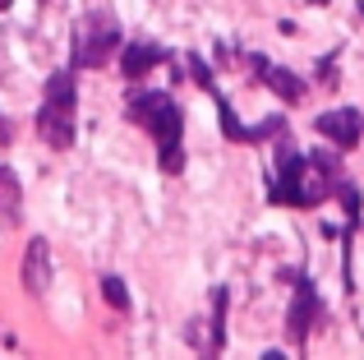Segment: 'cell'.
<instances>
[{
	"label": "cell",
	"mask_w": 364,
	"mask_h": 360,
	"mask_svg": "<svg viewBox=\"0 0 364 360\" xmlns=\"http://www.w3.org/2000/svg\"><path fill=\"white\" fill-rule=\"evenodd\" d=\"M46 282H51V245L37 235V240H28V254H23V287H28V296H42Z\"/></svg>",
	"instance_id": "8"
},
{
	"label": "cell",
	"mask_w": 364,
	"mask_h": 360,
	"mask_svg": "<svg viewBox=\"0 0 364 360\" xmlns=\"http://www.w3.org/2000/svg\"><path fill=\"white\" fill-rule=\"evenodd\" d=\"M222 319H226V291H217V296H213V351H222V346H226Z\"/></svg>",
	"instance_id": "14"
},
{
	"label": "cell",
	"mask_w": 364,
	"mask_h": 360,
	"mask_svg": "<svg viewBox=\"0 0 364 360\" xmlns=\"http://www.w3.org/2000/svg\"><path fill=\"white\" fill-rule=\"evenodd\" d=\"M189 74H194V83H198V88H208V92H213V70H208V65L198 60V55H189Z\"/></svg>",
	"instance_id": "16"
},
{
	"label": "cell",
	"mask_w": 364,
	"mask_h": 360,
	"mask_svg": "<svg viewBox=\"0 0 364 360\" xmlns=\"http://www.w3.org/2000/svg\"><path fill=\"white\" fill-rule=\"evenodd\" d=\"M9 139H14V120H9V116H0V148H5Z\"/></svg>",
	"instance_id": "17"
},
{
	"label": "cell",
	"mask_w": 364,
	"mask_h": 360,
	"mask_svg": "<svg viewBox=\"0 0 364 360\" xmlns=\"http://www.w3.org/2000/svg\"><path fill=\"white\" fill-rule=\"evenodd\" d=\"M124 111H129V120H139V125L157 139V148H176L180 144L185 116H180L176 97H166V92H148V88H134L129 102H124Z\"/></svg>",
	"instance_id": "3"
},
{
	"label": "cell",
	"mask_w": 364,
	"mask_h": 360,
	"mask_svg": "<svg viewBox=\"0 0 364 360\" xmlns=\"http://www.w3.org/2000/svg\"><path fill=\"white\" fill-rule=\"evenodd\" d=\"M9 5H14V0H0V9H9Z\"/></svg>",
	"instance_id": "18"
},
{
	"label": "cell",
	"mask_w": 364,
	"mask_h": 360,
	"mask_svg": "<svg viewBox=\"0 0 364 360\" xmlns=\"http://www.w3.org/2000/svg\"><path fill=\"white\" fill-rule=\"evenodd\" d=\"M102 296H107V305H111V309H120V314L129 309V291H124V282H120V277H102Z\"/></svg>",
	"instance_id": "13"
},
{
	"label": "cell",
	"mask_w": 364,
	"mask_h": 360,
	"mask_svg": "<svg viewBox=\"0 0 364 360\" xmlns=\"http://www.w3.org/2000/svg\"><path fill=\"white\" fill-rule=\"evenodd\" d=\"M213 97H217V111H222V129H226V139H231V144H249V125H240V120H235L231 102H226L222 92H213Z\"/></svg>",
	"instance_id": "12"
},
{
	"label": "cell",
	"mask_w": 364,
	"mask_h": 360,
	"mask_svg": "<svg viewBox=\"0 0 364 360\" xmlns=\"http://www.w3.org/2000/svg\"><path fill=\"white\" fill-rule=\"evenodd\" d=\"M314 129H318L323 139H328L337 153H346V148H355L364 139V111L355 107H337V111H323L318 120H314Z\"/></svg>",
	"instance_id": "6"
},
{
	"label": "cell",
	"mask_w": 364,
	"mask_h": 360,
	"mask_svg": "<svg viewBox=\"0 0 364 360\" xmlns=\"http://www.w3.org/2000/svg\"><path fill=\"white\" fill-rule=\"evenodd\" d=\"M120 46V23L111 14H88L79 23V33H74V65H102L111 60Z\"/></svg>",
	"instance_id": "4"
},
{
	"label": "cell",
	"mask_w": 364,
	"mask_h": 360,
	"mask_svg": "<svg viewBox=\"0 0 364 360\" xmlns=\"http://www.w3.org/2000/svg\"><path fill=\"white\" fill-rule=\"evenodd\" d=\"M157 60H161V51L152 42H129L120 51V74H124V79H143Z\"/></svg>",
	"instance_id": "10"
},
{
	"label": "cell",
	"mask_w": 364,
	"mask_h": 360,
	"mask_svg": "<svg viewBox=\"0 0 364 360\" xmlns=\"http://www.w3.org/2000/svg\"><path fill=\"white\" fill-rule=\"evenodd\" d=\"M249 70H254L258 79H263L267 88L277 92V97H286V102H304V79H300V74H291L286 65L267 60V55H249Z\"/></svg>",
	"instance_id": "7"
},
{
	"label": "cell",
	"mask_w": 364,
	"mask_h": 360,
	"mask_svg": "<svg viewBox=\"0 0 364 360\" xmlns=\"http://www.w3.org/2000/svg\"><path fill=\"white\" fill-rule=\"evenodd\" d=\"M272 198L286 203V208H314V203L328 198L323 185L309 171V157L291 144V129L277 134V185H272Z\"/></svg>",
	"instance_id": "1"
},
{
	"label": "cell",
	"mask_w": 364,
	"mask_h": 360,
	"mask_svg": "<svg viewBox=\"0 0 364 360\" xmlns=\"http://www.w3.org/2000/svg\"><path fill=\"white\" fill-rule=\"evenodd\" d=\"M309 5H328V0H309Z\"/></svg>",
	"instance_id": "19"
},
{
	"label": "cell",
	"mask_w": 364,
	"mask_h": 360,
	"mask_svg": "<svg viewBox=\"0 0 364 360\" xmlns=\"http://www.w3.org/2000/svg\"><path fill=\"white\" fill-rule=\"evenodd\" d=\"M157 157H161V171H166V176H176L180 171V166H185V148H157Z\"/></svg>",
	"instance_id": "15"
},
{
	"label": "cell",
	"mask_w": 364,
	"mask_h": 360,
	"mask_svg": "<svg viewBox=\"0 0 364 360\" xmlns=\"http://www.w3.org/2000/svg\"><path fill=\"white\" fill-rule=\"evenodd\" d=\"M309 157V171H314V180L323 185V194H337V185L346 180V166H341V157L337 153H328V148H314V153H304Z\"/></svg>",
	"instance_id": "9"
},
{
	"label": "cell",
	"mask_w": 364,
	"mask_h": 360,
	"mask_svg": "<svg viewBox=\"0 0 364 360\" xmlns=\"http://www.w3.org/2000/svg\"><path fill=\"white\" fill-rule=\"evenodd\" d=\"M37 134L51 148L74 144V74L70 70L46 79V102H42V111H37Z\"/></svg>",
	"instance_id": "2"
},
{
	"label": "cell",
	"mask_w": 364,
	"mask_h": 360,
	"mask_svg": "<svg viewBox=\"0 0 364 360\" xmlns=\"http://www.w3.org/2000/svg\"><path fill=\"white\" fill-rule=\"evenodd\" d=\"M18 198H23L18 176L9 171V166H0V217H14V213H18Z\"/></svg>",
	"instance_id": "11"
},
{
	"label": "cell",
	"mask_w": 364,
	"mask_h": 360,
	"mask_svg": "<svg viewBox=\"0 0 364 360\" xmlns=\"http://www.w3.org/2000/svg\"><path fill=\"white\" fill-rule=\"evenodd\" d=\"M295 300H291V309H286V337H291V346H304L309 342V333H314V324H323V300H318V291H314V282L304 277V272H295Z\"/></svg>",
	"instance_id": "5"
}]
</instances>
